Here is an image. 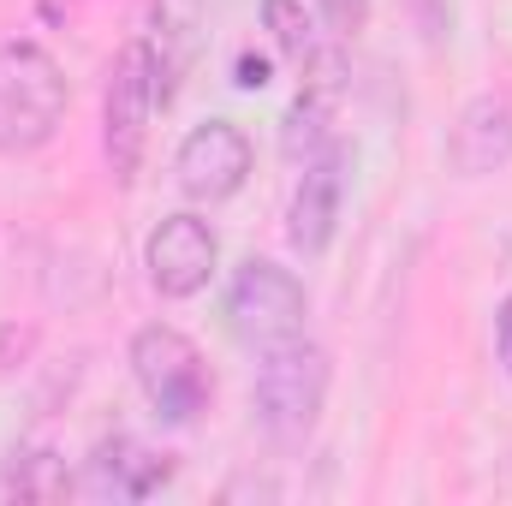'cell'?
<instances>
[{
    "mask_svg": "<svg viewBox=\"0 0 512 506\" xmlns=\"http://www.w3.org/2000/svg\"><path fill=\"white\" fill-rule=\"evenodd\" d=\"M328 352L304 334L280 340V346H262V364H256V381H251V405H256V423L274 447L298 453L316 423H322V405H328Z\"/></svg>",
    "mask_w": 512,
    "mask_h": 506,
    "instance_id": "1",
    "label": "cell"
},
{
    "mask_svg": "<svg viewBox=\"0 0 512 506\" xmlns=\"http://www.w3.org/2000/svg\"><path fill=\"white\" fill-rule=\"evenodd\" d=\"M66 72L42 42H0V155H36L66 120Z\"/></svg>",
    "mask_w": 512,
    "mask_h": 506,
    "instance_id": "2",
    "label": "cell"
},
{
    "mask_svg": "<svg viewBox=\"0 0 512 506\" xmlns=\"http://www.w3.org/2000/svg\"><path fill=\"white\" fill-rule=\"evenodd\" d=\"M155 108H167V84H161L155 48L149 42H126L114 72H108V96H102V149H108V167H114L120 185H131L137 167H143Z\"/></svg>",
    "mask_w": 512,
    "mask_h": 506,
    "instance_id": "3",
    "label": "cell"
},
{
    "mask_svg": "<svg viewBox=\"0 0 512 506\" xmlns=\"http://www.w3.org/2000/svg\"><path fill=\"white\" fill-rule=\"evenodd\" d=\"M131 376L143 387V399L155 405V417L173 423V429H191L209 411V393H215L209 370H203V352L167 322H149V328L131 334Z\"/></svg>",
    "mask_w": 512,
    "mask_h": 506,
    "instance_id": "4",
    "label": "cell"
},
{
    "mask_svg": "<svg viewBox=\"0 0 512 506\" xmlns=\"http://www.w3.org/2000/svg\"><path fill=\"white\" fill-rule=\"evenodd\" d=\"M304 316H310V298H304V280L268 256H251L233 286H227V328L245 340V346H280L292 334H304Z\"/></svg>",
    "mask_w": 512,
    "mask_h": 506,
    "instance_id": "5",
    "label": "cell"
},
{
    "mask_svg": "<svg viewBox=\"0 0 512 506\" xmlns=\"http://www.w3.org/2000/svg\"><path fill=\"white\" fill-rule=\"evenodd\" d=\"M173 179H179V191L191 203H227V197H239L245 179H251V137L233 120L197 126L179 143V155H173Z\"/></svg>",
    "mask_w": 512,
    "mask_h": 506,
    "instance_id": "6",
    "label": "cell"
},
{
    "mask_svg": "<svg viewBox=\"0 0 512 506\" xmlns=\"http://www.w3.org/2000/svg\"><path fill=\"white\" fill-rule=\"evenodd\" d=\"M215 262H221V245H215V227L203 215H167L143 245L149 286L161 298H197L209 286Z\"/></svg>",
    "mask_w": 512,
    "mask_h": 506,
    "instance_id": "7",
    "label": "cell"
},
{
    "mask_svg": "<svg viewBox=\"0 0 512 506\" xmlns=\"http://www.w3.org/2000/svg\"><path fill=\"white\" fill-rule=\"evenodd\" d=\"M346 215V149H322L304 161L298 185H292V209H286V239L298 256H322L340 233Z\"/></svg>",
    "mask_w": 512,
    "mask_h": 506,
    "instance_id": "8",
    "label": "cell"
},
{
    "mask_svg": "<svg viewBox=\"0 0 512 506\" xmlns=\"http://www.w3.org/2000/svg\"><path fill=\"white\" fill-rule=\"evenodd\" d=\"M447 161L465 179H489V173L512 167V102L507 96H471L459 108L453 137H447Z\"/></svg>",
    "mask_w": 512,
    "mask_h": 506,
    "instance_id": "9",
    "label": "cell"
},
{
    "mask_svg": "<svg viewBox=\"0 0 512 506\" xmlns=\"http://www.w3.org/2000/svg\"><path fill=\"white\" fill-rule=\"evenodd\" d=\"M167 477H173V459H161V453L137 447L126 435H114V441L96 447V459L84 471V489L102 495V501H149Z\"/></svg>",
    "mask_w": 512,
    "mask_h": 506,
    "instance_id": "10",
    "label": "cell"
},
{
    "mask_svg": "<svg viewBox=\"0 0 512 506\" xmlns=\"http://www.w3.org/2000/svg\"><path fill=\"white\" fill-rule=\"evenodd\" d=\"M6 489L24 495V501H60L72 489V477H66V459L48 441H24L6 465Z\"/></svg>",
    "mask_w": 512,
    "mask_h": 506,
    "instance_id": "11",
    "label": "cell"
},
{
    "mask_svg": "<svg viewBox=\"0 0 512 506\" xmlns=\"http://www.w3.org/2000/svg\"><path fill=\"white\" fill-rule=\"evenodd\" d=\"M328 126H334V90H304L280 126V149L286 161H310L328 149Z\"/></svg>",
    "mask_w": 512,
    "mask_h": 506,
    "instance_id": "12",
    "label": "cell"
},
{
    "mask_svg": "<svg viewBox=\"0 0 512 506\" xmlns=\"http://www.w3.org/2000/svg\"><path fill=\"white\" fill-rule=\"evenodd\" d=\"M262 24L274 36V48L298 66V72H316L322 66V48H316V24L304 12V0H262Z\"/></svg>",
    "mask_w": 512,
    "mask_h": 506,
    "instance_id": "13",
    "label": "cell"
},
{
    "mask_svg": "<svg viewBox=\"0 0 512 506\" xmlns=\"http://www.w3.org/2000/svg\"><path fill=\"white\" fill-rule=\"evenodd\" d=\"M322 18L334 36H358L370 24V0H322Z\"/></svg>",
    "mask_w": 512,
    "mask_h": 506,
    "instance_id": "14",
    "label": "cell"
},
{
    "mask_svg": "<svg viewBox=\"0 0 512 506\" xmlns=\"http://www.w3.org/2000/svg\"><path fill=\"white\" fill-rule=\"evenodd\" d=\"M233 84H239V90H262V84H268V60H262V54H239Z\"/></svg>",
    "mask_w": 512,
    "mask_h": 506,
    "instance_id": "15",
    "label": "cell"
},
{
    "mask_svg": "<svg viewBox=\"0 0 512 506\" xmlns=\"http://www.w3.org/2000/svg\"><path fill=\"white\" fill-rule=\"evenodd\" d=\"M495 352L512 370V298H501V310H495Z\"/></svg>",
    "mask_w": 512,
    "mask_h": 506,
    "instance_id": "16",
    "label": "cell"
}]
</instances>
